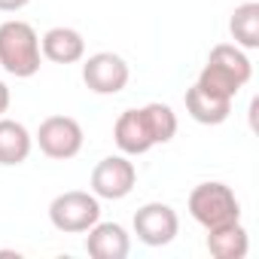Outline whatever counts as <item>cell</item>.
<instances>
[{"label":"cell","instance_id":"obj_1","mask_svg":"<svg viewBox=\"0 0 259 259\" xmlns=\"http://www.w3.org/2000/svg\"><path fill=\"white\" fill-rule=\"evenodd\" d=\"M174 135H177V113L162 101L125 110L113 125V141L122 150V156H144L153 147L174 141Z\"/></svg>","mask_w":259,"mask_h":259},{"label":"cell","instance_id":"obj_2","mask_svg":"<svg viewBox=\"0 0 259 259\" xmlns=\"http://www.w3.org/2000/svg\"><path fill=\"white\" fill-rule=\"evenodd\" d=\"M43 52L34 25L22 19H10L0 25V67L16 79H28L40 70Z\"/></svg>","mask_w":259,"mask_h":259},{"label":"cell","instance_id":"obj_3","mask_svg":"<svg viewBox=\"0 0 259 259\" xmlns=\"http://www.w3.org/2000/svg\"><path fill=\"white\" fill-rule=\"evenodd\" d=\"M186 207H189V217L204 229H220V226H229V223L241 220V204H238L232 186H226L220 180L198 183L189 192Z\"/></svg>","mask_w":259,"mask_h":259},{"label":"cell","instance_id":"obj_4","mask_svg":"<svg viewBox=\"0 0 259 259\" xmlns=\"http://www.w3.org/2000/svg\"><path fill=\"white\" fill-rule=\"evenodd\" d=\"M101 220V198L95 192L70 189L52 198L49 204V223L64 235H82Z\"/></svg>","mask_w":259,"mask_h":259},{"label":"cell","instance_id":"obj_5","mask_svg":"<svg viewBox=\"0 0 259 259\" xmlns=\"http://www.w3.org/2000/svg\"><path fill=\"white\" fill-rule=\"evenodd\" d=\"M34 141H37V147L46 159L67 162V159L79 156L85 135H82V125L73 116H46L37 128Z\"/></svg>","mask_w":259,"mask_h":259},{"label":"cell","instance_id":"obj_6","mask_svg":"<svg viewBox=\"0 0 259 259\" xmlns=\"http://www.w3.org/2000/svg\"><path fill=\"white\" fill-rule=\"evenodd\" d=\"M135 235L147 247H165L177 238L180 232V217L171 204L165 201H147L144 207L135 210Z\"/></svg>","mask_w":259,"mask_h":259},{"label":"cell","instance_id":"obj_7","mask_svg":"<svg viewBox=\"0 0 259 259\" xmlns=\"http://www.w3.org/2000/svg\"><path fill=\"white\" fill-rule=\"evenodd\" d=\"M128 61L116 52H95L82 61V82L95 95H119L128 85Z\"/></svg>","mask_w":259,"mask_h":259},{"label":"cell","instance_id":"obj_8","mask_svg":"<svg viewBox=\"0 0 259 259\" xmlns=\"http://www.w3.org/2000/svg\"><path fill=\"white\" fill-rule=\"evenodd\" d=\"M138 183V168L128 162V156H107L92 168V192L107 201H119L132 195Z\"/></svg>","mask_w":259,"mask_h":259},{"label":"cell","instance_id":"obj_9","mask_svg":"<svg viewBox=\"0 0 259 259\" xmlns=\"http://www.w3.org/2000/svg\"><path fill=\"white\" fill-rule=\"evenodd\" d=\"M85 253L92 259H125L132 253V238L119 223H95L85 235Z\"/></svg>","mask_w":259,"mask_h":259},{"label":"cell","instance_id":"obj_10","mask_svg":"<svg viewBox=\"0 0 259 259\" xmlns=\"http://www.w3.org/2000/svg\"><path fill=\"white\" fill-rule=\"evenodd\" d=\"M40 52L46 61L52 64H76L85 58V40L76 28H49L43 37H40Z\"/></svg>","mask_w":259,"mask_h":259},{"label":"cell","instance_id":"obj_11","mask_svg":"<svg viewBox=\"0 0 259 259\" xmlns=\"http://www.w3.org/2000/svg\"><path fill=\"white\" fill-rule=\"evenodd\" d=\"M186 113L198 122V125H223L232 113V98L213 95L207 89H201L198 82L186 89Z\"/></svg>","mask_w":259,"mask_h":259},{"label":"cell","instance_id":"obj_12","mask_svg":"<svg viewBox=\"0 0 259 259\" xmlns=\"http://www.w3.org/2000/svg\"><path fill=\"white\" fill-rule=\"evenodd\" d=\"M31 150H34V138L28 128L16 119L0 116V165L16 168V165L28 162Z\"/></svg>","mask_w":259,"mask_h":259},{"label":"cell","instance_id":"obj_13","mask_svg":"<svg viewBox=\"0 0 259 259\" xmlns=\"http://www.w3.org/2000/svg\"><path fill=\"white\" fill-rule=\"evenodd\" d=\"M207 250L213 259H244L250 250V238L241 220L220 229H207Z\"/></svg>","mask_w":259,"mask_h":259},{"label":"cell","instance_id":"obj_14","mask_svg":"<svg viewBox=\"0 0 259 259\" xmlns=\"http://www.w3.org/2000/svg\"><path fill=\"white\" fill-rule=\"evenodd\" d=\"M207 64L217 67V70H223L226 76H232L241 89H244V85L250 82V76H253L250 58H247L244 49L235 46V43H217V46L210 49V55H207Z\"/></svg>","mask_w":259,"mask_h":259},{"label":"cell","instance_id":"obj_15","mask_svg":"<svg viewBox=\"0 0 259 259\" xmlns=\"http://www.w3.org/2000/svg\"><path fill=\"white\" fill-rule=\"evenodd\" d=\"M229 31L235 46L241 49H259V4L247 0V4L235 7L232 19H229Z\"/></svg>","mask_w":259,"mask_h":259},{"label":"cell","instance_id":"obj_16","mask_svg":"<svg viewBox=\"0 0 259 259\" xmlns=\"http://www.w3.org/2000/svg\"><path fill=\"white\" fill-rule=\"evenodd\" d=\"M31 4V0H0V13H19Z\"/></svg>","mask_w":259,"mask_h":259},{"label":"cell","instance_id":"obj_17","mask_svg":"<svg viewBox=\"0 0 259 259\" xmlns=\"http://www.w3.org/2000/svg\"><path fill=\"white\" fill-rule=\"evenodd\" d=\"M10 101H13V98H10V89H7V82H4V79H0V116L10 110Z\"/></svg>","mask_w":259,"mask_h":259}]
</instances>
